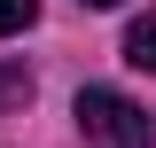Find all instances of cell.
<instances>
[{"mask_svg":"<svg viewBox=\"0 0 156 148\" xmlns=\"http://www.w3.org/2000/svg\"><path fill=\"white\" fill-rule=\"evenodd\" d=\"M78 132H86V148H156L148 109L125 101L117 86H86L78 93Z\"/></svg>","mask_w":156,"mask_h":148,"instance_id":"cell-1","label":"cell"},{"mask_svg":"<svg viewBox=\"0 0 156 148\" xmlns=\"http://www.w3.org/2000/svg\"><path fill=\"white\" fill-rule=\"evenodd\" d=\"M78 8H117V0H78Z\"/></svg>","mask_w":156,"mask_h":148,"instance_id":"cell-5","label":"cell"},{"mask_svg":"<svg viewBox=\"0 0 156 148\" xmlns=\"http://www.w3.org/2000/svg\"><path fill=\"white\" fill-rule=\"evenodd\" d=\"M31 23H39V0H0V39L31 31Z\"/></svg>","mask_w":156,"mask_h":148,"instance_id":"cell-4","label":"cell"},{"mask_svg":"<svg viewBox=\"0 0 156 148\" xmlns=\"http://www.w3.org/2000/svg\"><path fill=\"white\" fill-rule=\"evenodd\" d=\"M125 62H133V70H156V16H140L133 31H125Z\"/></svg>","mask_w":156,"mask_h":148,"instance_id":"cell-2","label":"cell"},{"mask_svg":"<svg viewBox=\"0 0 156 148\" xmlns=\"http://www.w3.org/2000/svg\"><path fill=\"white\" fill-rule=\"evenodd\" d=\"M23 101H31V70L0 62V109H23Z\"/></svg>","mask_w":156,"mask_h":148,"instance_id":"cell-3","label":"cell"}]
</instances>
